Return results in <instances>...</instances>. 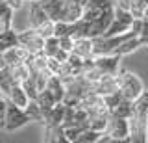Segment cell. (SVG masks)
<instances>
[{"instance_id":"cell-1","label":"cell","mask_w":148,"mask_h":143,"mask_svg":"<svg viewBox=\"0 0 148 143\" xmlns=\"http://www.w3.org/2000/svg\"><path fill=\"white\" fill-rule=\"evenodd\" d=\"M132 134L137 136L139 141H148V91L143 93L133 100V115L130 119Z\"/></svg>"},{"instance_id":"cell-2","label":"cell","mask_w":148,"mask_h":143,"mask_svg":"<svg viewBox=\"0 0 148 143\" xmlns=\"http://www.w3.org/2000/svg\"><path fill=\"white\" fill-rule=\"evenodd\" d=\"M117 80H119V91L122 93L124 99L128 100H135L139 95L143 93V82L139 80L137 75L133 73H128V71H122L117 75Z\"/></svg>"},{"instance_id":"cell-3","label":"cell","mask_w":148,"mask_h":143,"mask_svg":"<svg viewBox=\"0 0 148 143\" xmlns=\"http://www.w3.org/2000/svg\"><path fill=\"white\" fill-rule=\"evenodd\" d=\"M135 17L132 15L130 10H124L120 6H115V15H113V21L111 24L108 26V30L104 32L102 35L106 37H111V35H119V34H124V32H130V26Z\"/></svg>"},{"instance_id":"cell-4","label":"cell","mask_w":148,"mask_h":143,"mask_svg":"<svg viewBox=\"0 0 148 143\" xmlns=\"http://www.w3.org/2000/svg\"><path fill=\"white\" fill-rule=\"evenodd\" d=\"M26 123H30V119H28L24 108H21V106H17V104H13V102L8 100L6 117H4V121H2L0 126H2L6 132H15L21 126H24Z\"/></svg>"},{"instance_id":"cell-5","label":"cell","mask_w":148,"mask_h":143,"mask_svg":"<svg viewBox=\"0 0 148 143\" xmlns=\"http://www.w3.org/2000/svg\"><path fill=\"white\" fill-rule=\"evenodd\" d=\"M106 136H109V140H130V136H132L130 119L117 117V115L109 113V124H108Z\"/></svg>"},{"instance_id":"cell-6","label":"cell","mask_w":148,"mask_h":143,"mask_svg":"<svg viewBox=\"0 0 148 143\" xmlns=\"http://www.w3.org/2000/svg\"><path fill=\"white\" fill-rule=\"evenodd\" d=\"M17 35H18V45H22L24 48H28L32 54L43 52L45 37L35 28H30V30H24V32H17Z\"/></svg>"},{"instance_id":"cell-7","label":"cell","mask_w":148,"mask_h":143,"mask_svg":"<svg viewBox=\"0 0 148 143\" xmlns=\"http://www.w3.org/2000/svg\"><path fill=\"white\" fill-rule=\"evenodd\" d=\"M92 59H95V65L102 71V75L106 76L119 75V67H120L119 54H100V56H92Z\"/></svg>"},{"instance_id":"cell-8","label":"cell","mask_w":148,"mask_h":143,"mask_svg":"<svg viewBox=\"0 0 148 143\" xmlns=\"http://www.w3.org/2000/svg\"><path fill=\"white\" fill-rule=\"evenodd\" d=\"M4 56V61H6L8 67L11 65H17V63H22V61H28L32 56V52L28 48H24L22 45H15V47H9L6 52H2Z\"/></svg>"},{"instance_id":"cell-9","label":"cell","mask_w":148,"mask_h":143,"mask_svg":"<svg viewBox=\"0 0 148 143\" xmlns=\"http://www.w3.org/2000/svg\"><path fill=\"white\" fill-rule=\"evenodd\" d=\"M91 89L95 93H98L100 97L108 95V93H113V91H119V80H117V75L115 76H102L98 82L91 86Z\"/></svg>"},{"instance_id":"cell-10","label":"cell","mask_w":148,"mask_h":143,"mask_svg":"<svg viewBox=\"0 0 148 143\" xmlns=\"http://www.w3.org/2000/svg\"><path fill=\"white\" fill-rule=\"evenodd\" d=\"M63 117H65V104L56 102L48 112H45L43 124L45 126H59V124L63 123Z\"/></svg>"},{"instance_id":"cell-11","label":"cell","mask_w":148,"mask_h":143,"mask_svg":"<svg viewBox=\"0 0 148 143\" xmlns=\"http://www.w3.org/2000/svg\"><path fill=\"white\" fill-rule=\"evenodd\" d=\"M6 99L9 100V102L21 106V108H26L28 102H30V97L26 95L24 87H22L21 84H13V86H11V89H9V93L6 95Z\"/></svg>"},{"instance_id":"cell-12","label":"cell","mask_w":148,"mask_h":143,"mask_svg":"<svg viewBox=\"0 0 148 143\" xmlns=\"http://www.w3.org/2000/svg\"><path fill=\"white\" fill-rule=\"evenodd\" d=\"M46 89H48L50 93L54 95L56 102H63V97H65V91H67V87H65L63 80H61L58 75H52V76L48 78V82H46Z\"/></svg>"},{"instance_id":"cell-13","label":"cell","mask_w":148,"mask_h":143,"mask_svg":"<svg viewBox=\"0 0 148 143\" xmlns=\"http://www.w3.org/2000/svg\"><path fill=\"white\" fill-rule=\"evenodd\" d=\"M71 52L78 54L80 58H92V39L91 37H78L74 39V47Z\"/></svg>"},{"instance_id":"cell-14","label":"cell","mask_w":148,"mask_h":143,"mask_svg":"<svg viewBox=\"0 0 148 143\" xmlns=\"http://www.w3.org/2000/svg\"><path fill=\"white\" fill-rule=\"evenodd\" d=\"M45 21H48V15H46V11L43 10V6H41L37 0H34L32 6H30V24H32V28L41 26Z\"/></svg>"},{"instance_id":"cell-15","label":"cell","mask_w":148,"mask_h":143,"mask_svg":"<svg viewBox=\"0 0 148 143\" xmlns=\"http://www.w3.org/2000/svg\"><path fill=\"white\" fill-rule=\"evenodd\" d=\"M9 73H11L13 80H15L17 84H22V82H24L26 78H30V75H32L28 61H22V63H17V65H11V67H9Z\"/></svg>"},{"instance_id":"cell-16","label":"cell","mask_w":148,"mask_h":143,"mask_svg":"<svg viewBox=\"0 0 148 143\" xmlns=\"http://www.w3.org/2000/svg\"><path fill=\"white\" fill-rule=\"evenodd\" d=\"M11 19H13V10L4 0H0V34L11 28Z\"/></svg>"},{"instance_id":"cell-17","label":"cell","mask_w":148,"mask_h":143,"mask_svg":"<svg viewBox=\"0 0 148 143\" xmlns=\"http://www.w3.org/2000/svg\"><path fill=\"white\" fill-rule=\"evenodd\" d=\"M139 47H143L141 45V39H139V35H133V37L126 39L124 43H120L117 50H115V54H119V56H124V54H130L133 52V50H137Z\"/></svg>"},{"instance_id":"cell-18","label":"cell","mask_w":148,"mask_h":143,"mask_svg":"<svg viewBox=\"0 0 148 143\" xmlns=\"http://www.w3.org/2000/svg\"><path fill=\"white\" fill-rule=\"evenodd\" d=\"M111 115H117V117H124V119H132L133 115V100L122 99L119 102V106L111 112Z\"/></svg>"},{"instance_id":"cell-19","label":"cell","mask_w":148,"mask_h":143,"mask_svg":"<svg viewBox=\"0 0 148 143\" xmlns=\"http://www.w3.org/2000/svg\"><path fill=\"white\" fill-rule=\"evenodd\" d=\"M24 112H26V115H28V119H30V121L43 123L45 113H43V110H41V106L37 104V100H30V102H28V106L24 108Z\"/></svg>"},{"instance_id":"cell-20","label":"cell","mask_w":148,"mask_h":143,"mask_svg":"<svg viewBox=\"0 0 148 143\" xmlns=\"http://www.w3.org/2000/svg\"><path fill=\"white\" fill-rule=\"evenodd\" d=\"M35 100H37V104L41 106L43 113H45V112H48V110H50V108H52V106L56 104V99H54V95L50 93V91L46 89V87H45L43 91H39V95H37V99H35Z\"/></svg>"},{"instance_id":"cell-21","label":"cell","mask_w":148,"mask_h":143,"mask_svg":"<svg viewBox=\"0 0 148 143\" xmlns=\"http://www.w3.org/2000/svg\"><path fill=\"white\" fill-rule=\"evenodd\" d=\"M13 84H17L15 80H13V76H11V73H9V67H2L0 69V89H2V93L4 97H6L9 93V89H11V86Z\"/></svg>"},{"instance_id":"cell-22","label":"cell","mask_w":148,"mask_h":143,"mask_svg":"<svg viewBox=\"0 0 148 143\" xmlns=\"http://www.w3.org/2000/svg\"><path fill=\"white\" fill-rule=\"evenodd\" d=\"M102 136H106V134L104 132H98V130H92V128L87 126L85 130L80 134V137H78L76 143H96V141L102 140Z\"/></svg>"},{"instance_id":"cell-23","label":"cell","mask_w":148,"mask_h":143,"mask_svg":"<svg viewBox=\"0 0 148 143\" xmlns=\"http://www.w3.org/2000/svg\"><path fill=\"white\" fill-rule=\"evenodd\" d=\"M59 50V37L56 35H50V37L45 39V45H43V54L46 58H52L56 56V52Z\"/></svg>"},{"instance_id":"cell-24","label":"cell","mask_w":148,"mask_h":143,"mask_svg":"<svg viewBox=\"0 0 148 143\" xmlns=\"http://www.w3.org/2000/svg\"><path fill=\"white\" fill-rule=\"evenodd\" d=\"M124 97H122V93L120 91H113V93H108V95H104L102 97V100H104V104H106V108H108V112L111 113L115 108L119 106V102L122 100Z\"/></svg>"},{"instance_id":"cell-25","label":"cell","mask_w":148,"mask_h":143,"mask_svg":"<svg viewBox=\"0 0 148 143\" xmlns=\"http://www.w3.org/2000/svg\"><path fill=\"white\" fill-rule=\"evenodd\" d=\"M83 130H85L83 126H63V134H65V137H67L69 143H76Z\"/></svg>"},{"instance_id":"cell-26","label":"cell","mask_w":148,"mask_h":143,"mask_svg":"<svg viewBox=\"0 0 148 143\" xmlns=\"http://www.w3.org/2000/svg\"><path fill=\"white\" fill-rule=\"evenodd\" d=\"M54 35H56V37L71 35V22H67V21H56L54 22Z\"/></svg>"},{"instance_id":"cell-27","label":"cell","mask_w":148,"mask_h":143,"mask_svg":"<svg viewBox=\"0 0 148 143\" xmlns=\"http://www.w3.org/2000/svg\"><path fill=\"white\" fill-rule=\"evenodd\" d=\"M21 86L24 87L26 95L30 97V100H35V99H37V95H39V91H37V87H35V82L32 80V75H30V78H26V80L22 82Z\"/></svg>"},{"instance_id":"cell-28","label":"cell","mask_w":148,"mask_h":143,"mask_svg":"<svg viewBox=\"0 0 148 143\" xmlns=\"http://www.w3.org/2000/svg\"><path fill=\"white\" fill-rule=\"evenodd\" d=\"M37 32H39L41 35L46 39V37H50V35H54V21L52 19H48V21H45L41 26H37L35 28Z\"/></svg>"},{"instance_id":"cell-29","label":"cell","mask_w":148,"mask_h":143,"mask_svg":"<svg viewBox=\"0 0 148 143\" xmlns=\"http://www.w3.org/2000/svg\"><path fill=\"white\" fill-rule=\"evenodd\" d=\"M46 67H48V71L52 73V75H58V76H59L63 63H61V61H58V59L52 56V58H46Z\"/></svg>"},{"instance_id":"cell-30","label":"cell","mask_w":148,"mask_h":143,"mask_svg":"<svg viewBox=\"0 0 148 143\" xmlns=\"http://www.w3.org/2000/svg\"><path fill=\"white\" fill-rule=\"evenodd\" d=\"M72 47H74V37H72V35H65V37H59V48L69 50V52H71Z\"/></svg>"},{"instance_id":"cell-31","label":"cell","mask_w":148,"mask_h":143,"mask_svg":"<svg viewBox=\"0 0 148 143\" xmlns=\"http://www.w3.org/2000/svg\"><path fill=\"white\" fill-rule=\"evenodd\" d=\"M6 108H8V99L6 97H0V124H2L4 117H6Z\"/></svg>"},{"instance_id":"cell-32","label":"cell","mask_w":148,"mask_h":143,"mask_svg":"<svg viewBox=\"0 0 148 143\" xmlns=\"http://www.w3.org/2000/svg\"><path fill=\"white\" fill-rule=\"evenodd\" d=\"M69 54H71V52H69V50H63V48H59L58 50V52H56V59H58V61H61V63H65V61H67V59H69Z\"/></svg>"},{"instance_id":"cell-33","label":"cell","mask_w":148,"mask_h":143,"mask_svg":"<svg viewBox=\"0 0 148 143\" xmlns=\"http://www.w3.org/2000/svg\"><path fill=\"white\" fill-rule=\"evenodd\" d=\"M4 2L15 11V10H21V8H22V2H24V0H4Z\"/></svg>"},{"instance_id":"cell-34","label":"cell","mask_w":148,"mask_h":143,"mask_svg":"<svg viewBox=\"0 0 148 143\" xmlns=\"http://www.w3.org/2000/svg\"><path fill=\"white\" fill-rule=\"evenodd\" d=\"M8 48H9V45H8L4 39H0V54H2V52H6Z\"/></svg>"},{"instance_id":"cell-35","label":"cell","mask_w":148,"mask_h":143,"mask_svg":"<svg viewBox=\"0 0 148 143\" xmlns=\"http://www.w3.org/2000/svg\"><path fill=\"white\" fill-rule=\"evenodd\" d=\"M2 67H6V61H4V56L0 54V69H2Z\"/></svg>"},{"instance_id":"cell-36","label":"cell","mask_w":148,"mask_h":143,"mask_svg":"<svg viewBox=\"0 0 148 143\" xmlns=\"http://www.w3.org/2000/svg\"><path fill=\"white\" fill-rule=\"evenodd\" d=\"M143 45H148V35H146L145 39H143Z\"/></svg>"},{"instance_id":"cell-37","label":"cell","mask_w":148,"mask_h":143,"mask_svg":"<svg viewBox=\"0 0 148 143\" xmlns=\"http://www.w3.org/2000/svg\"><path fill=\"white\" fill-rule=\"evenodd\" d=\"M0 97H4V93H2V89H0Z\"/></svg>"},{"instance_id":"cell-38","label":"cell","mask_w":148,"mask_h":143,"mask_svg":"<svg viewBox=\"0 0 148 143\" xmlns=\"http://www.w3.org/2000/svg\"><path fill=\"white\" fill-rule=\"evenodd\" d=\"M24 2H34V0H24Z\"/></svg>"}]
</instances>
